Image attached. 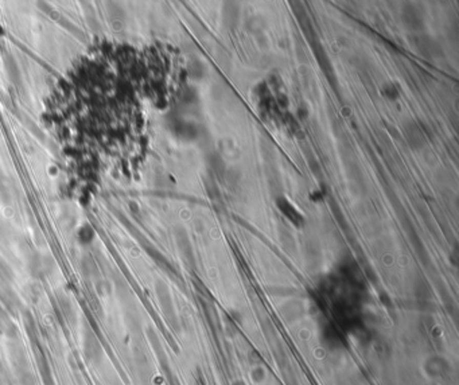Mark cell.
<instances>
[{
  "label": "cell",
  "mask_w": 459,
  "mask_h": 385,
  "mask_svg": "<svg viewBox=\"0 0 459 385\" xmlns=\"http://www.w3.org/2000/svg\"><path fill=\"white\" fill-rule=\"evenodd\" d=\"M416 46L419 49V51L424 57H437L441 54V46L437 45V42H435L434 39H431L430 36H419L416 38Z\"/></svg>",
  "instance_id": "277c9868"
},
{
  "label": "cell",
  "mask_w": 459,
  "mask_h": 385,
  "mask_svg": "<svg viewBox=\"0 0 459 385\" xmlns=\"http://www.w3.org/2000/svg\"><path fill=\"white\" fill-rule=\"evenodd\" d=\"M312 49H314V54L317 57V61H318L321 69L323 70V73L327 77V80L333 84L334 88H337V80L336 74H334L333 66L330 63L329 58H327V54H326L325 49L322 48V45L319 42H312Z\"/></svg>",
  "instance_id": "7a4b0ae2"
},
{
  "label": "cell",
  "mask_w": 459,
  "mask_h": 385,
  "mask_svg": "<svg viewBox=\"0 0 459 385\" xmlns=\"http://www.w3.org/2000/svg\"><path fill=\"white\" fill-rule=\"evenodd\" d=\"M404 136L412 149H422L427 142L426 132L415 121H408L407 124H404Z\"/></svg>",
  "instance_id": "6da1fadb"
},
{
  "label": "cell",
  "mask_w": 459,
  "mask_h": 385,
  "mask_svg": "<svg viewBox=\"0 0 459 385\" xmlns=\"http://www.w3.org/2000/svg\"><path fill=\"white\" fill-rule=\"evenodd\" d=\"M383 91H384V93H385V96H387L388 98H390V100H394V98H398L399 91H398V88L394 87V85L388 84L387 87L384 88Z\"/></svg>",
  "instance_id": "8992f818"
},
{
  "label": "cell",
  "mask_w": 459,
  "mask_h": 385,
  "mask_svg": "<svg viewBox=\"0 0 459 385\" xmlns=\"http://www.w3.org/2000/svg\"><path fill=\"white\" fill-rule=\"evenodd\" d=\"M403 22L408 27L409 30H422L423 22V14L420 11L419 7L412 6V4H407L403 8Z\"/></svg>",
  "instance_id": "3957f363"
},
{
  "label": "cell",
  "mask_w": 459,
  "mask_h": 385,
  "mask_svg": "<svg viewBox=\"0 0 459 385\" xmlns=\"http://www.w3.org/2000/svg\"><path fill=\"white\" fill-rule=\"evenodd\" d=\"M278 206H279V209L283 211V215L286 216L287 218H289V220H291L294 224H297L298 225V224H300V222H302V216H300L299 213L295 210V209H294L293 205L289 204L286 198H279Z\"/></svg>",
  "instance_id": "5b68a950"
}]
</instances>
